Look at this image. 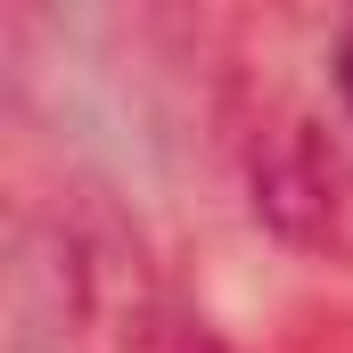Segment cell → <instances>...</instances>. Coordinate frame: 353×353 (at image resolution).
Listing matches in <instances>:
<instances>
[{"instance_id": "cell-2", "label": "cell", "mask_w": 353, "mask_h": 353, "mask_svg": "<svg viewBox=\"0 0 353 353\" xmlns=\"http://www.w3.org/2000/svg\"><path fill=\"white\" fill-rule=\"evenodd\" d=\"M165 353H230V345H222L214 329H181V337H173V345H165Z\"/></svg>"}, {"instance_id": "cell-3", "label": "cell", "mask_w": 353, "mask_h": 353, "mask_svg": "<svg viewBox=\"0 0 353 353\" xmlns=\"http://www.w3.org/2000/svg\"><path fill=\"white\" fill-rule=\"evenodd\" d=\"M337 99H345V115H353V25H345V41H337Z\"/></svg>"}, {"instance_id": "cell-1", "label": "cell", "mask_w": 353, "mask_h": 353, "mask_svg": "<svg viewBox=\"0 0 353 353\" xmlns=\"http://www.w3.org/2000/svg\"><path fill=\"white\" fill-rule=\"evenodd\" d=\"M255 214L288 247L353 263V148L321 115H288L271 123L255 148Z\"/></svg>"}]
</instances>
